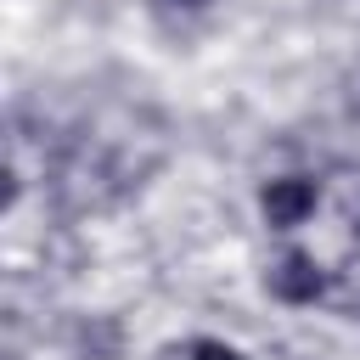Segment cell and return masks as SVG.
I'll list each match as a JSON object with an SVG mask.
<instances>
[{"label":"cell","mask_w":360,"mask_h":360,"mask_svg":"<svg viewBox=\"0 0 360 360\" xmlns=\"http://www.w3.org/2000/svg\"><path fill=\"white\" fill-rule=\"evenodd\" d=\"M321 287H326V276H321V264H315L309 253H281V259L270 264V292H276L281 304H315Z\"/></svg>","instance_id":"obj_1"},{"label":"cell","mask_w":360,"mask_h":360,"mask_svg":"<svg viewBox=\"0 0 360 360\" xmlns=\"http://www.w3.org/2000/svg\"><path fill=\"white\" fill-rule=\"evenodd\" d=\"M191 360H242L231 343H214V338H202V343H191Z\"/></svg>","instance_id":"obj_3"},{"label":"cell","mask_w":360,"mask_h":360,"mask_svg":"<svg viewBox=\"0 0 360 360\" xmlns=\"http://www.w3.org/2000/svg\"><path fill=\"white\" fill-rule=\"evenodd\" d=\"M309 214H315V180L287 174V180H270V186H264V219H270L276 231L304 225Z\"/></svg>","instance_id":"obj_2"},{"label":"cell","mask_w":360,"mask_h":360,"mask_svg":"<svg viewBox=\"0 0 360 360\" xmlns=\"http://www.w3.org/2000/svg\"><path fill=\"white\" fill-rule=\"evenodd\" d=\"M163 6H186V11H197V6H208V0H163Z\"/></svg>","instance_id":"obj_4"}]
</instances>
